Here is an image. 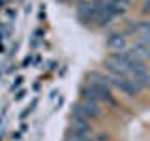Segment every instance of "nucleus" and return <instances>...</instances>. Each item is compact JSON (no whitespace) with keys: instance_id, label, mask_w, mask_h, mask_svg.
Listing matches in <instances>:
<instances>
[{"instance_id":"obj_1","label":"nucleus","mask_w":150,"mask_h":141,"mask_svg":"<svg viewBox=\"0 0 150 141\" xmlns=\"http://www.w3.org/2000/svg\"><path fill=\"white\" fill-rule=\"evenodd\" d=\"M107 79H109V83L112 85V87H116L118 90H122L124 94H128V96H135L141 88L135 85L133 81H129L128 77H122V75H118V73H112V72H109L107 70Z\"/></svg>"},{"instance_id":"obj_2","label":"nucleus","mask_w":150,"mask_h":141,"mask_svg":"<svg viewBox=\"0 0 150 141\" xmlns=\"http://www.w3.org/2000/svg\"><path fill=\"white\" fill-rule=\"evenodd\" d=\"M75 107H77L83 115H86L88 119H98V117H101V103L96 102V100H90V98H83Z\"/></svg>"},{"instance_id":"obj_3","label":"nucleus","mask_w":150,"mask_h":141,"mask_svg":"<svg viewBox=\"0 0 150 141\" xmlns=\"http://www.w3.org/2000/svg\"><path fill=\"white\" fill-rule=\"evenodd\" d=\"M107 45H109L115 53H116V51H126V49H128V41H126L124 34H112L109 38V41H107Z\"/></svg>"},{"instance_id":"obj_4","label":"nucleus","mask_w":150,"mask_h":141,"mask_svg":"<svg viewBox=\"0 0 150 141\" xmlns=\"http://www.w3.org/2000/svg\"><path fill=\"white\" fill-rule=\"evenodd\" d=\"M128 6H129V0H112L111 2V9L115 15H122V13L128 11Z\"/></svg>"},{"instance_id":"obj_5","label":"nucleus","mask_w":150,"mask_h":141,"mask_svg":"<svg viewBox=\"0 0 150 141\" xmlns=\"http://www.w3.org/2000/svg\"><path fill=\"white\" fill-rule=\"evenodd\" d=\"M143 6H144V8H143V11H144V13H150V0H144Z\"/></svg>"}]
</instances>
